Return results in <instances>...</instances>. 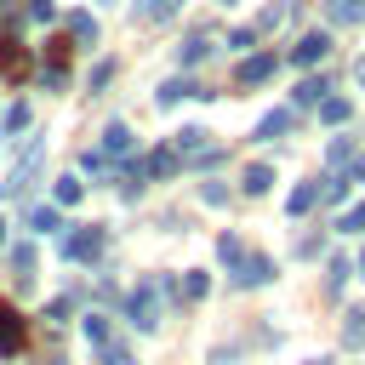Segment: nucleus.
<instances>
[{"instance_id":"dca6fc26","label":"nucleus","mask_w":365,"mask_h":365,"mask_svg":"<svg viewBox=\"0 0 365 365\" xmlns=\"http://www.w3.org/2000/svg\"><path fill=\"white\" fill-rule=\"evenodd\" d=\"M171 148H177V154H188V160H194V154H205V131H200V125H182V131H177V137H171Z\"/></svg>"},{"instance_id":"20e7f679","label":"nucleus","mask_w":365,"mask_h":365,"mask_svg":"<svg viewBox=\"0 0 365 365\" xmlns=\"http://www.w3.org/2000/svg\"><path fill=\"white\" fill-rule=\"evenodd\" d=\"M23 342H29V331H23V314L0 302V354H23Z\"/></svg>"},{"instance_id":"f8f14e48","label":"nucleus","mask_w":365,"mask_h":365,"mask_svg":"<svg viewBox=\"0 0 365 365\" xmlns=\"http://www.w3.org/2000/svg\"><path fill=\"white\" fill-rule=\"evenodd\" d=\"M29 228L34 234H57L63 228V205H29Z\"/></svg>"},{"instance_id":"6ab92c4d","label":"nucleus","mask_w":365,"mask_h":365,"mask_svg":"<svg viewBox=\"0 0 365 365\" xmlns=\"http://www.w3.org/2000/svg\"><path fill=\"white\" fill-rule=\"evenodd\" d=\"M182 97H205V91H200L194 80H165V86H160V103H165V108H171V103H182Z\"/></svg>"},{"instance_id":"7c9ffc66","label":"nucleus","mask_w":365,"mask_h":365,"mask_svg":"<svg viewBox=\"0 0 365 365\" xmlns=\"http://www.w3.org/2000/svg\"><path fill=\"white\" fill-rule=\"evenodd\" d=\"M11 268H17V279H29L34 274V245H11Z\"/></svg>"},{"instance_id":"ddd939ff","label":"nucleus","mask_w":365,"mask_h":365,"mask_svg":"<svg viewBox=\"0 0 365 365\" xmlns=\"http://www.w3.org/2000/svg\"><path fill=\"white\" fill-rule=\"evenodd\" d=\"M205 57H211V34H194V40L177 46V63H182V68H194V63H205Z\"/></svg>"},{"instance_id":"4468645a","label":"nucleus","mask_w":365,"mask_h":365,"mask_svg":"<svg viewBox=\"0 0 365 365\" xmlns=\"http://www.w3.org/2000/svg\"><path fill=\"white\" fill-rule=\"evenodd\" d=\"M80 194H86V182L68 171V177H57L51 182V205H80Z\"/></svg>"},{"instance_id":"393cba45","label":"nucleus","mask_w":365,"mask_h":365,"mask_svg":"<svg viewBox=\"0 0 365 365\" xmlns=\"http://www.w3.org/2000/svg\"><path fill=\"white\" fill-rule=\"evenodd\" d=\"M342 342H348V348L365 342V308H348V319H342Z\"/></svg>"},{"instance_id":"b1692460","label":"nucleus","mask_w":365,"mask_h":365,"mask_svg":"<svg viewBox=\"0 0 365 365\" xmlns=\"http://www.w3.org/2000/svg\"><path fill=\"white\" fill-rule=\"evenodd\" d=\"M205 291H211V274H205V268H188V274H182V297H188V302H200Z\"/></svg>"},{"instance_id":"ea45409f","label":"nucleus","mask_w":365,"mask_h":365,"mask_svg":"<svg viewBox=\"0 0 365 365\" xmlns=\"http://www.w3.org/2000/svg\"><path fill=\"white\" fill-rule=\"evenodd\" d=\"M200 200H205V205H222V200H228V188H222V182H205V188H200Z\"/></svg>"},{"instance_id":"e433bc0d","label":"nucleus","mask_w":365,"mask_h":365,"mask_svg":"<svg viewBox=\"0 0 365 365\" xmlns=\"http://www.w3.org/2000/svg\"><path fill=\"white\" fill-rule=\"evenodd\" d=\"M291 11H297V6H268V11H262V29H279Z\"/></svg>"},{"instance_id":"49530a36","label":"nucleus","mask_w":365,"mask_h":365,"mask_svg":"<svg viewBox=\"0 0 365 365\" xmlns=\"http://www.w3.org/2000/svg\"><path fill=\"white\" fill-rule=\"evenodd\" d=\"M314 365H331V359H314Z\"/></svg>"},{"instance_id":"aec40b11","label":"nucleus","mask_w":365,"mask_h":365,"mask_svg":"<svg viewBox=\"0 0 365 365\" xmlns=\"http://www.w3.org/2000/svg\"><path fill=\"white\" fill-rule=\"evenodd\" d=\"M240 188H245V194H268V188H274V171H268V165H245Z\"/></svg>"},{"instance_id":"f03ea898","label":"nucleus","mask_w":365,"mask_h":365,"mask_svg":"<svg viewBox=\"0 0 365 365\" xmlns=\"http://www.w3.org/2000/svg\"><path fill=\"white\" fill-rule=\"evenodd\" d=\"M103 240H108V234H103L97 222H91V228H74V234L63 240V257H68V262H91V257H103Z\"/></svg>"},{"instance_id":"2f4dec72","label":"nucleus","mask_w":365,"mask_h":365,"mask_svg":"<svg viewBox=\"0 0 365 365\" xmlns=\"http://www.w3.org/2000/svg\"><path fill=\"white\" fill-rule=\"evenodd\" d=\"M336 228H342V234H365V200H359V205H348Z\"/></svg>"},{"instance_id":"a211bd4d","label":"nucleus","mask_w":365,"mask_h":365,"mask_svg":"<svg viewBox=\"0 0 365 365\" xmlns=\"http://www.w3.org/2000/svg\"><path fill=\"white\" fill-rule=\"evenodd\" d=\"M68 34H74L80 46H97V17H91V11H74V17H68Z\"/></svg>"},{"instance_id":"c85d7f7f","label":"nucleus","mask_w":365,"mask_h":365,"mask_svg":"<svg viewBox=\"0 0 365 365\" xmlns=\"http://www.w3.org/2000/svg\"><path fill=\"white\" fill-rule=\"evenodd\" d=\"M0 68H6L11 80H17V74L29 68V57H23V46H6V51H0Z\"/></svg>"},{"instance_id":"39448f33","label":"nucleus","mask_w":365,"mask_h":365,"mask_svg":"<svg viewBox=\"0 0 365 365\" xmlns=\"http://www.w3.org/2000/svg\"><path fill=\"white\" fill-rule=\"evenodd\" d=\"M325 51H331V34H325V29H314V34H302V40L291 46V63H302V68H308V63H325Z\"/></svg>"},{"instance_id":"9b49d317","label":"nucleus","mask_w":365,"mask_h":365,"mask_svg":"<svg viewBox=\"0 0 365 365\" xmlns=\"http://www.w3.org/2000/svg\"><path fill=\"white\" fill-rule=\"evenodd\" d=\"M314 205H319V182H297V188H291V200H285V211H291V217H308Z\"/></svg>"},{"instance_id":"412c9836","label":"nucleus","mask_w":365,"mask_h":365,"mask_svg":"<svg viewBox=\"0 0 365 365\" xmlns=\"http://www.w3.org/2000/svg\"><path fill=\"white\" fill-rule=\"evenodd\" d=\"M177 6H182V0H137V17H143V23H165Z\"/></svg>"},{"instance_id":"423d86ee","label":"nucleus","mask_w":365,"mask_h":365,"mask_svg":"<svg viewBox=\"0 0 365 365\" xmlns=\"http://www.w3.org/2000/svg\"><path fill=\"white\" fill-rule=\"evenodd\" d=\"M274 68H279V57L274 51H257V57L240 63V86H262V80H274Z\"/></svg>"},{"instance_id":"1a4fd4ad","label":"nucleus","mask_w":365,"mask_h":365,"mask_svg":"<svg viewBox=\"0 0 365 365\" xmlns=\"http://www.w3.org/2000/svg\"><path fill=\"white\" fill-rule=\"evenodd\" d=\"M177 160H182V154H177V148L165 143V148H154V154L143 160V171H148L154 182H165V177H177Z\"/></svg>"},{"instance_id":"9d476101","label":"nucleus","mask_w":365,"mask_h":365,"mask_svg":"<svg viewBox=\"0 0 365 365\" xmlns=\"http://www.w3.org/2000/svg\"><path fill=\"white\" fill-rule=\"evenodd\" d=\"M291 120H297L291 108H274V114H262V120H257V143H274V137H285V131H291Z\"/></svg>"},{"instance_id":"de8ad7c7","label":"nucleus","mask_w":365,"mask_h":365,"mask_svg":"<svg viewBox=\"0 0 365 365\" xmlns=\"http://www.w3.org/2000/svg\"><path fill=\"white\" fill-rule=\"evenodd\" d=\"M222 6H234V0H222Z\"/></svg>"},{"instance_id":"f704fd0d","label":"nucleus","mask_w":365,"mask_h":365,"mask_svg":"<svg viewBox=\"0 0 365 365\" xmlns=\"http://www.w3.org/2000/svg\"><path fill=\"white\" fill-rule=\"evenodd\" d=\"M23 17H29V23H51V17H57V6H51V0H29V11H23Z\"/></svg>"},{"instance_id":"0eeeda50","label":"nucleus","mask_w":365,"mask_h":365,"mask_svg":"<svg viewBox=\"0 0 365 365\" xmlns=\"http://www.w3.org/2000/svg\"><path fill=\"white\" fill-rule=\"evenodd\" d=\"M268 279H274V262H268V257H245V262L234 268V285H245V291H251V285H268Z\"/></svg>"},{"instance_id":"6e6552de","label":"nucleus","mask_w":365,"mask_h":365,"mask_svg":"<svg viewBox=\"0 0 365 365\" xmlns=\"http://www.w3.org/2000/svg\"><path fill=\"white\" fill-rule=\"evenodd\" d=\"M131 143H137V137H131V125H120V120L103 131V154H108V160H131Z\"/></svg>"},{"instance_id":"7ed1b4c3","label":"nucleus","mask_w":365,"mask_h":365,"mask_svg":"<svg viewBox=\"0 0 365 365\" xmlns=\"http://www.w3.org/2000/svg\"><path fill=\"white\" fill-rule=\"evenodd\" d=\"M40 160H46V143H34V148H29L23 160H17V171L6 177V188H0V194H23V188L34 182V171H40Z\"/></svg>"},{"instance_id":"a18cd8bd","label":"nucleus","mask_w":365,"mask_h":365,"mask_svg":"<svg viewBox=\"0 0 365 365\" xmlns=\"http://www.w3.org/2000/svg\"><path fill=\"white\" fill-rule=\"evenodd\" d=\"M359 274H365V251H359Z\"/></svg>"},{"instance_id":"37998d69","label":"nucleus","mask_w":365,"mask_h":365,"mask_svg":"<svg viewBox=\"0 0 365 365\" xmlns=\"http://www.w3.org/2000/svg\"><path fill=\"white\" fill-rule=\"evenodd\" d=\"M354 80H359V86H365V57H359V63H354Z\"/></svg>"},{"instance_id":"f3484780","label":"nucleus","mask_w":365,"mask_h":365,"mask_svg":"<svg viewBox=\"0 0 365 365\" xmlns=\"http://www.w3.org/2000/svg\"><path fill=\"white\" fill-rule=\"evenodd\" d=\"M325 17L331 23H359L365 17V0H325Z\"/></svg>"},{"instance_id":"c9c22d12","label":"nucleus","mask_w":365,"mask_h":365,"mask_svg":"<svg viewBox=\"0 0 365 365\" xmlns=\"http://www.w3.org/2000/svg\"><path fill=\"white\" fill-rule=\"evenodd\" d=\"M319 200H331V205H336V200H348V177H325V188H319Z\"/></svg>"},{"instance_id":"5701e85b","label":"nucleus","mask_w":365,"mask_h":365,"mask_svg":"<svg viewBox=\"0 0 365 365\" xmlns=\"http://www.w3.org/2000/svg\"><path fill=\"white\" fill-rule=\"evenodd\" d=\"M217 257H222V262H228V274H234V268L245 262V245H240V234H222V240H217Z\"/></svg>"},{"instance_id":"a878e982","label":"nucleus","mask_w":365,"mask_h":365,"mask_svg":"<svg viewBox=\"0 0 365 365\" xmlns=\"http://www.w3.org/2000/svg\"><path fill=\"white\" fill-rule=\"evenodd\" d=\"M80 331H86V342H91V348H103V342H108V319H103V314H86V319H80Z\"/></svg>"},{"instance_id":"4be33fe9","label":"nucleus","mask_w":365,"mask_h":365,"mask_svg":"<svg viewBox=\"0 0 365 365\" xmlns=\"http://www.w3.org/2000/svg\"><path fill=\"white\" fill-rule=\"evenodd\" d=\"M348 114H354V108H348V97H319V120H325V125H342Z\"/></svg>"},{"instance_id":"2eb2a0df","label":"nucleus","mask_w":365,"mask_h":365,"mask_svg":"<svg viewBox=\"0 0 365 365\" xmlns=\"http://www.w3.org/2000/svg\"><path fill=\"white\" fill-rule=\"evenodd\" d=\"M348 274H354V262H348V257H331V262H325V297H342Z\"/></svg>"},{"instance_id":"4c0bfd02","label":"nucleus","mask_w":365,"mask_h":365,"mask_svg":"<svg viewBox=\"0 0 365 365\" xmlns=\"http://www.w3.org/2000/svg\"><path fill=\"white\" fill-rule=\"evenodd\" d=\"M251 40H257V29H234V34H228V51H245Z\"/></svg>"},{"instance_id":"58836bf2","label":"nucleus","mask_w":365,"mask_h":365,"mask_svg":"<svg viewBox=\"0 0 365 365\" xmlns=\"http://www.w3.org/2000/svg\"><path fill=\"white\" fill-rule=\"evenodd\" d=\"M108 80H114V63H97V68H91V91H103Z\"/></svg>"},{"instance_id":"c03bdc74","label":"nucleus","mask_w":365,"mask_h":365,"mask_svg":"<svg viewBox=\"0 0 365 365\" xmlns=\"http://www.w3.org/2000/svg\"><path fill=\"white\" fill-rule=\"evenodd\" d=\"M0 245H6V217H0Z\"/></svg>"},{"instance_id":"79ce46f5","label":"nucleus","mask_w":365,"mask_h":365,"mask_svg":"<svg viewBox=\"0 0 365 365\" xmlns=\"http://www.w3.org/2000/svg\"><path fill=\"white\" fill-rule=\"evenodd\" d=\"M0 17H17V0H0Z\"/></svg>"},{"instance_id":"c756f323","label":"nucleus","mask_w":365,"mask_h":365,"mask_svg":"<svg viewBox=\"0 0 365 365\" xmlns=\"http://www.w3.org/2000/svg\"><path fill=\"white\" fill-rule=\"evenodd\" d=\"M17 131H29V103H11L6 108V137H17Z\"/></svg>"},{"instance_id":"f257e3e1","label":"nucleus","mask_w":365,"mask_h":365,"mask_svg":"<svg viewBox=\"0 0 365 365\" xmlns=\"http://www.w3.org/2000/svg\"><path fill=\"white\" fill-rule=\"evenodd\" d=\"M160 297H182V285H171V279H137V285H131L125 314H131L137 331H154V325H160Z\"/></svg>"},{"instance_id":"bb28decb","label":"nucleus","mask_w":365,"mask_h":365,"mask_svg":"<svg viewBox=\"0 0 365 365\" xmlns=\"http://www.w3.org/2000/svg\"><path fill=\"white\" fill-rule=\"evenodd\" d=\"M319 97H331V86H325V80H314V74H308V80H302V86H297V103H302V108H308V103H319Z\"/></svg>"},{"instance_id":"473e14b6","label":"nucleus","mask_w":365,"mask_h":365,"mask_svg":"<svg viewBox=\"0 0 365 365\" xmlns=\"http://www.w3.org/2000/svg\"><path fill=\"white\" fill-rule=\"evenodd\" d=\"M40 86H68V68L51 57V63H40Z\"/></svg>"},{"instance_id":"cd10ccee","label":"nucleus","mask_w":365,"mask_h":365,"mask_svg":"<svg viewBox=\"0 0 365 365\" xmlns=\"http://www.w3.org/2000/svg\"><path fill=\"white\" fill-rule=\"evenodd\" d=\"M80 171H86V177H108V154H103V148H86V154H80Z\"/></svg>"},{"instance_id":"72a5a7b5","label":"nucleus","mask_w":365,"mask_h":365,"mask_svg":"<svg viewBox=\"0 0 365 365\" xmlns=\"http://www.w3.org/2000/svg\"><path fill=\"white\" fill-rule=\"evenodd\" d=\"M325 160H331V165H348V160H354V143H348V137H331Z\"/></svg>"},{"instance_id":"a19ab883","label":"nucleus","mask_w":365,"mask_h":365,"mask_svg":"<svg viewBox=\"0 0 365 365\" xmlns=\"http://www.w3.org/2000/svg\"><path fill=\"white\" fill-rule=\"evenodd\" d=\"M348 165H354V182H365V154H354Z\"/></svg>"}]
</instances>
